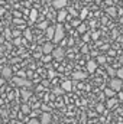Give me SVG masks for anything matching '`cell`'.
I'll return each mask as SVG.
<instances>
[{"label":"cell","mask_w":123,"mask_h":124,"mask_svg":"<svg viewBox=\"0 0 123 124\" xmlns=\"http://www.w3.org/2000/svg\"><path fill=\"white\" fill-rule=\"evenodd\" d=\"M4 38H6V39H12V32L9 31V29L4 31Z\"/></svg>","instance_id":"obj_28"},{"label":"cell","mask_w":123,"mask_h":124,"mask_svg":"<svg viewBox=\"0 0 123 124\" xmlns=\"http://www.w3.org/2000/svg\"><path fill=\"white\" fill-rule=\"evenodd\" d=\"M54 48H55V46L52 45V42H46V43H44V46H42V54H44V55L51 54Z\"/></svg>","instance_id":"obj_8"},{"label":"cell","mask_w":123,"mask_h":124,"mask_svg":"<svg viewBox=\"0 0 123 124\" xmlns=\"http://www.w3.org/2000/svg\"><path fill=\"white\" fill-rule=\"evenodd\" d=\"M90 39H91V36H90V33H86V35H84V36H83V40H84V42H86V43H87V42H88V40H90Z\"/></svg>","instance_id":"obj_31"},{"label":"cell","mask_w":123,"mask_h":124,"mask_svg":"<svg viewBox=\"0 0 123 124\" xmlns=\"http://www.w3.org/2000/svg\"><path fill=\"white\" fill-rule=\"evenodd\" d=\"M1 116H3V117H6V116H7V111H4V110H1Z\"/></svg>","instance_id":"obj_42"},{"label":"cell","mask_w":123,"mask_h":124,"mask_svg":"<svg viewBox=\"0 0 123 124\" xmlns=\"http://www.w3.org/2000/svg\"><path fill=\"white\" fill-rule=\"evenodd\" d=\"M109 55H110V56H114V55H116V51L110 49V51H109Z\"/></svg>","instance_id":"obj_36"},{"label":"cell","mask_w":123,"mask_h":124,"mask_svg":"<svg viewBox=\"0 0 123 124\" xmlns=\"http://www.w3.org/2000/svg\"><path fill=\"white\" fill-rule=\"evenodd\" d=\"M104 94H106V97H109V98H110V97H114V95H116V91H113V90L109 87V88H106V90H104Z\"/></svg>","instance_id":"obj_20"},{"label":"cell","mask_w":123,"mask_h":124,"mask_svg":"<svg viewBox=\"0 0 123 124\" xmlns=\"http://www.w3.org/2000/svg\"><path fill=\"white\" fill-rule=\"evenodd\" d=\"M38 16H39L38 10H36V9H32L31 13H29V19H31V22H35V20L38 19Z\"/></svg>","instance_id":"obj_17"},{"label":"cell","mask_w":123,"mask_h":124,"mask_svg":"<svg viewBox=\"0 0 123 124\" xmlns=\"http://www.w3.org/2000/svg\"><path fill=\"white\" fill-rule=\"evenodd\" d=\"M20 111H22L23 114H29V113H31V107H29L28 104H22V107H20Z\"/></svg>","instance_id":"obj_19"},{"label":"cell","mask_w":123,"mask_h":124,"mask_svg":"<svg viewBox=\"0 0 123 124\" xmlns=\"http://www.w3.org/2000/svg\"><path fill=\"white\" fill-rule=\"evenodd\" d=\"M20 95H22V98H23V100H29V98L32 97V91L25 90V87H23V90L20 91Z\"/></svg>","instance_id":"obj_15"},{"label":"cell","mask_w":123,"mask_h":124,"mask_svg":"<svg viewBox=\"0 0 123 124\" xmlns=\"http://www.w3.org/2000/svg\"><path fill=\"white\" fill-rule=\"evenodd\" d=\"M106 61H107V58H106L104 55H97V59H96L97 65H104V63H106Z\"/></svg>","instance_id":"obj_18"},{"label":"cell","mask_w":123,"mask_h":124,"mask_svg":"<svg viewBox=\"0 0 123 124\" xmlns=\"http://www.w3.org/2000/svg\"><path fill=\"white\" fill-rule=\"evenodd\" d=\"M67 16H68V13H67V10H65V7L64 9H60V12H58V16H57V20L62 23L65 19H67Z\"/></svg>","instance_id":"obj_11"},{"label":"cell","mask_w":123,"mask_h":124,"mask_svg":"<svg viewBox=\"0 0 123 124\" xmlns=\"http://www.w3.org/2000/svg\"><path fill=\"white\" fill-rule=\"evenodd\" d=\"M12 79H13V82L18 85V87H25V88H31L32 87V82L29 79H26L25 77H12Z\"/></svg>","instance_id":"obj_2"},{"label":"cell","mask_w":123,"mask_h":124,"mask_svg":"<svg viewBox=\"0 0 123 124\" xmlns=\"http://www.w3.org/2000/svg\"><path fill=\"white\" fill-rule=\"evenodd\" d=\"M107 74L113 78V77H116V69H114V68H112V66H107Z\"/></svg>","instance_id":"obj_22"},{"label":"cell","mask_w":123,"mask_h":124,"mask_svg":"<svg viewBox=\"0 0 123 124\" xmlns=\"http://www.w3.org/2000/svg\"><path fill=\"white\" fill-rule=\"evenodd\" d=\"M119 100L123 101V93H122V91H119Z\"/></svg>","instance_id":"obj_38"},{"label":"cell","mask_w":123,"mask_h":124,"mask_svg":"<svg viewBox=\"0 0 123 124\" xmlns=\"http://www.w3.org/2000/svg\"><path fill=\"white\" fill-rule=\"evenodd\" d=\"M51 59H52V55H51V54H46V55L42 58V61H44V62H49Z\"/></svg>","instance_id":"obj_26"},{"label":"cell","mask_w":123,"mask_h":124,"mask_svg":"<svg viewBox=\"0 0 123 124\" xmlns=\"http://www.w3.org/2000/svg\"><path fill=\"white\" fill-rule=\"evenodd\" d=\"M106 12H107V15H110L112 17H116V16H117V9H116L114 6L107 7V9H106Z\"/></svg>","instance_id":"obj_14"},{"label":"cell","mask_w":123,"mask_h":124,"mask_svg":"<svg viewBox=\"0 0 123 124\" xmlns=\"http://www.w3.org/2000/svg\"><path fill=\"white\" fill-rule=\"evenodd\" d=\"M18 77H26V74H25L23 71H19V72H18Z\"/></svg>","instance_id":"obj_37"},{"label":"cell","mask_w":123,"mask_h":124,"mask_svg":"<svg viewBox=\"0 0 123 124\" xmlns=\"http://www.w3.org/2000/svg\"><path fill=\"white\" fill-rule=\"evenodd\" d=\"M109 87H110L113 91H116V93L122 91V88H123V79L117 78V77H113V78L110 79V82H109Z\"/></svg>","instance_id":"obj_1"},{"label":"cell","mask_w":123,"mask_h":124,"mask_svg":"<svg viewBox=\"0 0 123 124\" xmlns=\"http://www.w3.org/2000/svg\"><path fill=\"white\" fill-rule=\"evenodd\" d=\"M39 121H41V124H51V121H52V116H51V113H48V111L42 113Z\"/></svg>","instance_id":"obj_5"},{"label":"cell","mask_w":123,"mask_h":124,"mask_svg":"<svg viewBox=\"0 0 123 124\" xmlns=\"http://www.w3.org/2000/svg\"><path fill=\"white\" fill-rule=\"evenodd\" d=\"M120 23H122V25H123V16H122V17H120Z\"/></svg>","instance_id":"obj_45"},{"label":"cell","mask_w":123,"mask_h":124,"mask_svg":"<svg viewBox=\"0 0 123 124\" xmlns=\"http://www.w3.org/2000/svg\"><path fill=\"white\" fill-rule=\"evenodd\" d=\"M97 113H100V114L104 113V105H103V104H98V105H97Z\"/></svg>","instance_id":"obj_27"},{"label":"cell","mask_w":123,"mask_h":124,"mask_svg":"<svg viewBox=\"0 0 123 124\" xmlns=\"http://www.w3.org/2000/svg\"><path fill=\"white\" fill-rule=\"evenodd\" d=\"M4 81H6V79H4V78H0V87H1V85H3V84H4Z\"/></svg>","instance_id":"obj_43"},{"label":"cell","mask_w":123,"mask_h":124,"mask_svg":"<svg viewBox=\"0 0 123 124\" xmlns=\"http://www.w3.org/2000/svg\"><path fill=\"white\" fill-rule=\"evenodd\" d=\"M77 31H78V33H86V31H87V25L80 23V25L77 26Z\"/></svg>","instance_id":"obj_21"},{"label":"cell","mask_w":123,"mask_h":124,"mask_svg":"<svg viewBox=\"0 0 123 124\" xmlns=\"http://www.w3.org/2000/svg\"><path fill=\"white\" fill-rule=\"evenodd\" d=\"M1 104H3V100H1V98H0V105H1Z\"/></svg>","instance_id":"obj_46"},{"label":"cell","mask_w":123,"mask_h":124,"mask_svg":"<svg viewBox=\"0 0 123 124\" xmlns=\"http://www.w3.org/2000/svg\"><path fill=\"white\" fill-rule=\"evenodd\" d=\"M119 63L123 66V56H120V58H119Z\"/></svg>","instance_id":"obj_44"},{"label":"cell","mask_w":123,"mask_h":124,"mask_svg":"<svg viewBox=\"0 0 123 124\" xmlns=\"http://www.w3.org/2000/svg\"><path fill=\"white\" fill-rule=\"evenodd\" d=\"M94 1H96V3H100V1H101V0H94Z\"/></svg>","instance_id":"obj_47"},{"label":"cell","mask_w":123,"mask_h":124,"mask_svg":"<svg viewBox=\"0 0 123 124\" xmlns=\"http://www.w3.org/2000/svg\"><path fill=\"white\" fill-rule=\"evenodd\" d=\"M54 32H55V26H48L46 28V38L52 39L54 38Z\"/></svg>","instance_id":"obj_16"},{"label":"cell","mask_w":123,"mask_h":124,"mask_svg":"<svg viewBox=\"0 0 123 124\" xmlns=\"http://www.w3.org/2000/svg\"><path fill=\"white\" fill-rule=\"evenodd\" d=\"M28 124H41V121L38 118H31V120H28Z\"/></svg>","instance_id":"obj_29"},{"label":"cell","mask_w":123,"mask_h":124,"mask_svg":"<svg viewBox=\"0 0 123 124\" xmlns=\"http://www.w3.org/2000/svg\"><path fill=\"white\" fill-rule=\"evenodd\" d=\"M39 28H41V29H46V28H48V22H46V20H45V22H42V23L39 25Z\"/></svg>","instance_id":"obj_32"},{"label":"cell","mask_w":123,"mask_h":124,"mask_svg":"<svg viewBox=\"0 0 123 124\" xmlns=\"http://www.w3.org/2000/svg\"><path fill=\"white\" fill-rule=\"evenodd\" d=\"M84 1H90V0H84Z\"/></svg>","instance_id":"obj_48"},{"label":"cell","mask_w":123,"mask_h":124,"mask_svg":"<svg viewBox=\"0 0 123 124\" xmlns=\"http://www.w3.org/2000/svg\"><path fill=\"white\" fill-rule=\"evenodd\" d=\"M4 12H6V10H4L3 7H0V16H3V15H4Z\"/></svg>","instance_id":"obj_40"},{"label":"cell","mask_w":123,"mask_h":124,"mask_svg":"<svg viewBox=\"0 0 123 124\" xmlns=\"http://www.w3.org/2000/svg\"><path fill=\"white\" fill-rule=\"evenodd\" d=\"M13 22H15V23H16V25H18V23H22V20H20V19H15V20H13Z\"/></svg>","instance_id":"obj_41"},{"label":"cell","mask_w":123,"mask_h":124,"mask_svg":"<svg viewBox=\"0 0 123 124\" xmlns=\"http://www.w3.org/2000/svg\"><path fill=\"white\" fill-rule=\"evenodd\" d=\"M81 52H83V54H87V52H88V46H87V45H84V46L81 48Z\"/></svg>","instance_id":"obj_34"},{"label":"cell","mask_w":123,"mask_h":124,"mask_svg":"<svg viewBox=\"0 0 123 124\" xmlns=\"http://www.w3.org/2000/svg\"><path fill=\"white\" fill-rule=\"evenodd\" d=\"M67 3H68V0H54L52 1V7L60 10V9H64L67 6Z\"/></svg>","instance_id":"obj_7"},{"label":"cell","mask_w":123,"mask_h":124,"mask_svg":"<svg viewBox=\"0 0 123 124\" xmlns=\"http://www.w3.org/2000/svg\"><path fill=\"white\" fill-rule=\"evenodd\" d=\"M16 124H20V123H16Z\"/></svg>","instance_id":"obj_50"},{"label":"cell","mask_w":123,"mask_h":124,"mask_svg":"<svg viewBox=\"0 0 123 124\" xmlns=\"http://www.w3.org/2000/svg\"><path fill=\"white\" fill-rule=\"evenodd\" d=\"M114 105H117V98L116 97H110V100L106 104V108H113Z\"/></svg>","instance_id":"obj_13"},{"label":"cell","mask_w":123,"mask_h":124,"mask_svg":"<svg viewBox=\"0 0 123 124\" xmlns=\"http://www.w3.org/2000/svg\"><path fill=\"white\" fill-rule=\"evenodd\" d=\"M98 35H100L98 32H94V33H93V35H91V39H94V40H96V39L98 38Z\"/></svg>","instance_id":"obj_35"},{"label":"cell","mask_w":123,"mask_h":124,"mask_svg":"<svg viewBox=\"0 0 123 124\" xmlns=\"http://www.w3.org/2000/svg\"><path fill=\"white\" fill-rule=\"evenodd\" d=\"M54 77H55V72H54V71H51V72H49V78H54Z\"/></svg>","instance_id":"obj_39"},{"label":"cell","mask_w":123,"mask_h":124,"mask_svg":"<svg viewBox=\"0 0 123 124\" xmlns=\"http://www.w3.org/2000/svg\"><path fill=\"white\" fill-rule=\"evenodd\" d=\"M87 78V74H84L83 71H75L72 72V79L74 81H80V79H86Z\"/></svg>","instance_id":"obj_9"},{"label":"cell","mask_w":123,"mask_h":124,"mask_svg":"<svg viewBox=\"0 0 123 124\" xmlns=\"http://www.w3.org/2000/svg\"><path fill=\"white\" fill-rule=\"evenodd\" d=\"M13 43H15V45L18 46V45H20V43H22V40H20V39H19V38L16 36V39H13Z\"/></svg>","instance_id":"obj_33"},{"label":"cell","mask_w":123,"mask_h":124,"mask_svg":"<svg viewBox=\"0 0 123 124\" xmlns=\"http://www.w3.org/2000/svg\"><path fill=\"white\" fill-rule=\"evenodd\" d=\"M54 93L57 94V95H61V94H64L65 91H64L62 88H54Z\"/></svg>","instance_id":"obj_30"},{"label":"cell","mask_w":123,"mask_h":124,"mask_svg":"<svg viewBox=\"0 0 123 124\" xmlns=\"http://www.w3.org/2000/svg\"><path fill=\"white\" fill-rule=\"evenodd\" d=\"M87 13H88V10H87V9H83V10H81V13H80V16H78V17H80V20L86 19V17H87Z\"/></svg>","instance_id":"obj_23"},{"label":"cell","mask_w":123,"mask_h":124,"mask_svg":"<svg viewBox=\"0 0 123 124\" xmlns=\"http://www.w3.org/2000/svg\"><path fill=\"white\" fill-rule=\"evenodd\" d=\"M0 26H1V22H0Z\"/></svg>","instance_id":"obj_49"},{"label":"cell","mask_w":123,"mask_h":124,"mask_svg":"<svg viewBox=\"0 0 123 124\" xmlns=\"http://www.w3.org/2000/svg\"><path fill=\"white\" fill-rule=\"evenodd\" d=\"M51 55H52L54 59L61 61V59H64V56H65V51H64L62 48H54L52 52H51Z\"/></svg>","instance_id":"obj_4"},{"label":"cell","mask_w":123,"mask_h":124,"mask_svg":"<svg viewBox=\"0 0 123 124\" xmlns=\"http://www.w3.org/2000/svg\"><path fill=\"white\" fill-rule=\"evenodd\" d=\"M96 71H97V62L93 61V59L88 61L87 62V72H88V74H94Z\"/></svg>","instance_id":"obj_10"},{"label":"cell","mask_w":123,"mask_h":124,"mask_svg":"<svg viewBox=\"0 0 123 124\" xmlns=\"http://www.w3.org/2000/svg\"><path fill=\"white\" fill-rule=\"evenodd\" d=\"M64 28H62L61 25H58V26H55V32H54V38H52V40L55 42V43H58V42H61L62 39H64Z\"/></svg>","instance_id":"obj_3"},{"label":"cell","mask_w":123,"mask_h":124,"mask_svg":"<svg viewBox=\"0 0 123 124\" xmlns=\"http://www.w3.org/2000/svg\"><path fill=\"white\" fill-rule=\"evenodd\" d=\"M116 77L120 78V79H123V66L119 68V69H116Z\"/></svg>","instance_id":"obj_24"},{"label":"cell","mask_w":123,"mask_h":124,"mask_svg":"<svg viewBox=\"0 0 123 124\" xmlns=\"http://www.w3.org/2000/svg\"><path fill=\"white\" fill-rule=\"evenodd\" d=\"M23 33H25V38H26V39H29V40L32 39V33H31V31H29V29H25V32H23Z\"/></svg>","instance_id":"obj_25"},{"label":"cell","mask_w":123,"mask_h":124,"mask_svg":"<svg viewBox=\"0 0 123 124\" xmlns=\"http://www.w3.org/2000/svg\"><path fill=\"white\" fill-rule=\"evenodd\" d=\"M0 74H1V78H4L6 81H7V79H12V77H13V75H12V68H10V66H4V68L1 69Z\"/></svg>","instance_id":"obj_6"},{"label":"cell","mask_w":123,"mask_h":124,"mask_svg":"<svg viewBox=\"0 0 123 124\" xmlns=\"http://www.w3.org/2000/svg\"><path fill=\"white\" fill-rule=\"evenodd\" d=\"M61 88L64 90V91H67V93H70L71 90H72V82L71 81H64L61 85Z\"/></svg>","instance_id":"obj_12"}]
</instances>
